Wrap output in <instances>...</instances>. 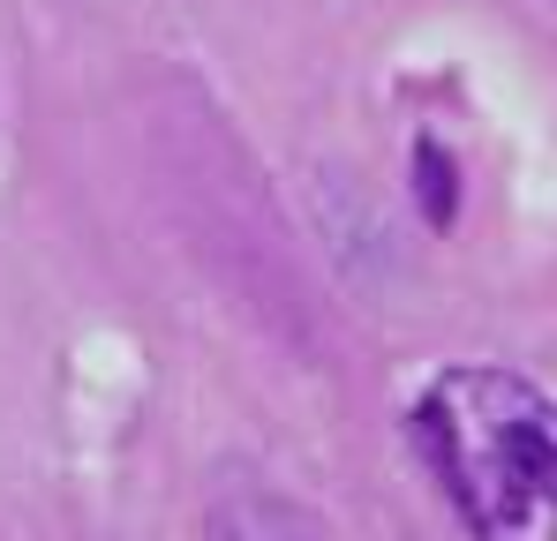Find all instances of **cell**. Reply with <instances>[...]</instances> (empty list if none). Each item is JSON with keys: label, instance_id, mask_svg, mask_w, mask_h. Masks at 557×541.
I'll list each match as a JSON object with an SVG mask.
<instances>
[{"label": "cell", "instance_id": "obj_1", "mask_svg": "<svg viewBox=\"0 0 557 541\" xmlns=\"http://www.w3.org/2000/svg\"><path fill=\"white\" fill-rule=\"evenodd\" d=\"M414 444L474 541H557V399L512 368H445Z\"/></svg>", "mask_w": 557, "mask_h": 541}, {"label": "cell", "instance_id": "obj_2", "mask_svg": "<svg viewBox=\"0 0 557 541\" xmlns=\"http://www.w3.org/2000/svg\"><path fill=\"white\" fill-rule=\"evenodd\" d=\"M211 541H324V527L272 489H234L211 512Z\"/></svg>", "mask_w": 557, "mask_h": 541}, {"label": "cell", "instance_id": "obj_3", "mask_svg": "<svg viewBox=\"0 0 557 541\" xmlns=\"http://www.w3.org/2000/svg\"><path fill=\"white\" fill-rule=\"evenodd\" d=\"M414 174H422V203H430V218L445 226V218H453V166H445V151L422 143V151H414Z\"/></svg>", "mask_w": 557, "mask_h": 541}]
</instances>
